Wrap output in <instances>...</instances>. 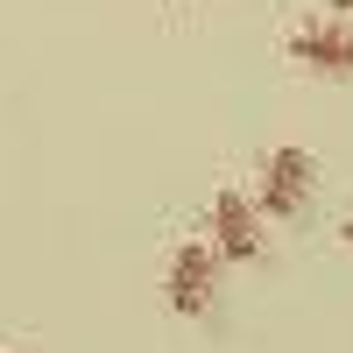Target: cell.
<instances>
[{
    "label": "cell",
    "instance_id": "obj_1",
    "mask_svg": "<svg viewBox=\"0 0 353 353\" xmlns=\"http://www.w3.org/2000/svg\"><path fill=\"white\" fill-rule=\"evenodd\" d=\"M311 184H318V163H311V149H290V141L269 149L261 170H254V198H261L269 219H297L311 205Z\"/></svg>",
    "mask_w": 353,
    "mask_h": 353
},
{
    "label": "cell",
    "instance_id": "obj_5",
    "mask_svg": "<svg viewBox=\"0 0 353 353\" xmlns=\"http://www.w3.org/2000/svg\"><path fill=\"white\" fill-rule=\"evenodd\" d=\"M339 241H346V248H353V212H346V219H339Z\"/></svg>",
    "mask_w": 353,
    "mask_h": 353
},
{
    "label": "cell",
    "instance_id": "obj_2",
    "mask_svg": "<svg viewBox=\"0 0 353 353\" xmlns=\"http://www.w3.org/2000/svg\"><path fill=\"white\" fill-rule=\"evenodd\" d=\"M261 198H241V191H212L205 205V233H212V248L226 261H261L269 254V233H261Z\"/></svg>",
    "mask_w": 353,
    "mask_h": 353
},
{
    "label": "cell",
    "instance_id": "obj_4",
    "mask_svg": "<svg viewBox=\"0 0 353 353\" xmlns=\"http://www.w3.org/2000/svg\"><path fill=\"white\" fill-rule=\"evenodd\" d=\"M290 64H304L311 78H353V21H304L290 28Z\"/></svg>",
    "mask_w": 353,
    "mask_h": 353
},
{
    "label": "cell",
    "instance_id": "obj_6",
    "mask_svg": "<svg viewBox=\"0 0 353 353\" xmlns=\"http://www.w3.org/2000/svg\"><path fill=\"white\" fill-rule=\"evenodd\" d=\"M332 8H339V21H353V0H332Z\"/></svg>",
    "mask_w": 353,
    "mask_h": 353
},
{
    "label": "cell",
    "instance_id": "obj_3",
    "mask_svg": "<svg viewBox=\"0 0 353 353\" xmlns=\"http://www.w3.org/2000/svg\"><path fill=\"white\" fill-rule=\"evenodd\" d=\"M212 261H219V248L212 241H184V248H176L170 254V311L176 318H205V311H212V290H219V269H212Z\"/></svg>",
    "mask_w": 353,
    "mask_h": 353
}]
</instances>
